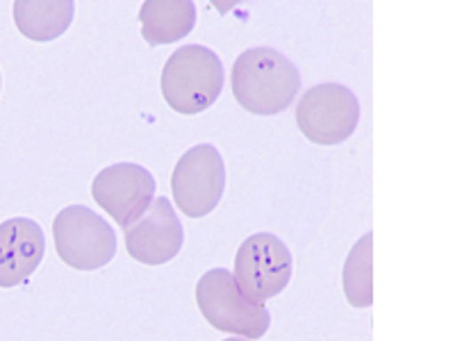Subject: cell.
<instances>
[{
	"label": "cell",
	"mask_w": 455,
	"mask_h": 341,
	"mask_svg": "<svg viewBox=\"0 0 455 341\" xmlns=\"http://www.w3.org/2000/svg\"><path fill=\"white\" fill-rule=\"evenodd\" d=\"M230 84L237 103L258 116H274L294 103L300 73L274 48H251L235 59Z\"/></svg>",
	"instance_id": "1"
},
{
	"label": "cell",
	"mask_w": 455,
	"mask_h": 341,
	"mask_svg": "<svg viewBox=\"0 0 455 341\" xmlns=\"http://www.w3.org/2000/svg\"><path fill=\"white\" fill-rule=\"evenodd\" d=\"M226 71L214 51L205 46H182L162 68V96L173 112L192 116L212 107L221 96Z\"/></svg>",
	"instance_id": "2"
},
{
	"label": "cell",
	"mask_w": 455,
	"mask_h": 341,
	"mask_svg": "<svg viewBox=\"0 0 455 341\" xmlns=\"http://www.w3.org/2000/svg\"><path fill=\"white\" fill-rule=\"evenodd\" d=\"M196 305L205 321L217 330L239 335L242 339H262L271 326V314L264 305H255L239 291L228 269L203 274L196 284Z\"/></svg>",
	"instance_id": "3"
},
{
	"label": "cell",
	"mask_w": 455,
	"mask_h": 341,
	"mask_svg": "<svg viewBox=\"0 0 455 341\" xmlns=\"http://www.w3.org/2000/svg\"><path fill=\"white\" fill-rule=\"evenodd\" d=\"M52 242L60 259L78 271L103 269L116 255L112 226L84 205H68L57 214Z\"/></svg>",
	"instance_id": "4"
},
{
	"label": "cell",
	"mask_w": 455,
	"mask_h": 341,
	"mask_svg": "<svg viewBox=\"0 0 455 341\" xmlns=\"http://www.w3.org/2000/svg\"><path fill=\"white\" fill-rule=\"evenodd\" d=\"M360 123V100L344 84L323 83L307 89L296 107V125L312 144L337 146Z\"/></svg>",
	"instance_id": "5"
},
{
	"label": "cell",
	"mask_w": 455,
	"mask_h": 341,
	"mask_svg": "<svg viewBox=\"0 0 455 341\" xmlns=\"http://www.w3.org/2000/svg\"><path fill=\"white\" fill-rule=\"evenodd\" d=\"M235 282L251 303L264 305L291 280V253L271 233L251 234L235 255Z\"/></svg>",
	"instance_id": "6"
},
{
	"label": "cell",
	"mask_w": 455,
	"mask_h": 341,
	"mask_svg": "<svg viewBox=\"0 0 455 341\" xmlns=\"http://www.w3.org/2000/svg\"><path fill=\"white\" fill-rule=\"evenodd\" d=\"M226 189V164L212 144H198L178 160L171 176L173 201L189 218L214 212Z\"/></svg>",
	"instance_id": "7"
},
{
	"label": "cell",
	"mask_w": 455,
	"mask_h": 341,
	"mask_svg": "<svg viewBox=\"0 0 455 341\" xmlns=\"http://www.w3.org/2000/svg\"><path fill=\"white\" fill-rule=\"evenodd\" d=\"M156 189L157 182L148 169L121 162L93 178L92 196L114 221L125 227L146 212V207L156 198Z\"/></svg>",
	"instance_id": "8"
},
{
	"label": "cell",
	"mask_w": 455,
	"mask_h": 341,
	"mask_svg": "<svg viewBox=\"0 0 455 341\" xmlns=\"http://www.w3.org/2000/svg\"><path fill=\"white\" fill-rule=\"evenodd\" d=\"M125 250L146 266H160L180 253L185 230L169 198H153L137 221L124 227Z\"/></svg>",
	"instance_id": "9"
},
{
	"label": "cell",
	"mask_w": 455,
	"mask_h": 341,
	"mask_svg": "<svg viewBox=\"0 0 455 341\" xmlns=\"http://www.w3.org/2000/svg\"><path fill=\"white\" fill-rule=\"evenodd\" d=\"M46 237L32 218H7L0 223V287L23 284L44 262Z\"/></svg>",
	"instance_id": "10"
},
{
	"label": "cell",
	"mask_w": 455,
	"mask_h": 341,
	"mask_svg": "<svg viewBox=\"0 0 455 341\" xmlns=\"http://www.w3.org/2000/svg\"><path fill=\"white\" fill-rule=\"evenodd\" d=\"M140 21L146 44L150 46L176 44L196 26V5L194 0H144Z\"/></svg>",
	"instance_id": "11"
},
{
	"label": "cell",
	"mask_w": 455,
	"mask_h": 341,
	"mask_svg": "<svg viewBox=\"0 0 455 341\" xmlns=\"http://www.w3.org/2000/svg\"><path fill=\"white\" fill-rule=\"evenodd\" d=\"M76 0H14V23L26 39L48 44L71 28Z\"/></svg>",
	"instance_id": "12"
},
{
	"label": "cell",
	"mask_w": 455,
	"mask_h": 341,
	"mask_svg": "<svg viewBox=\"0 0 455 341\" xmlns=\"http://www.w3.org/2000/svg\"><path fill=\"white\" fill-rule=\"evenodd\" d=\"M373 234L367 233L355 243L344 262V294L353 307H371L373 303Z\"/></svg>",
	"instance_id": "13"
},
{
	"label": "cell",
	"mask_w": 455,
	"mask_h": 341,
	"mask_svg": "<svg viewBox=\"0 0 455 341\" xmlns=\"http://www.w3.org/2000/svg\"><path fill=\"white\" fill-rule=\"evenodd\" d=\"M210 3H212L221 14H228V12L235 10V7H237L239 3H243V0H210Z\"/></svg>",
	"instance_id": "14"
},
{
	"label": "cell",
	"mask_w": 455,
	"mask_h": 341,
	"mask_svg": "<svg viewBox=\"0 0 455 341\" xmlns=\"http://www.w3.org/2000/svg\"><path fill=\"white\" fill-rule=\"evenodd\" d=\"M223 341H249V339H242V337H235V339H223Z\"/></svg>",
	"instance_id": "15"
}]
</instances>
